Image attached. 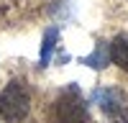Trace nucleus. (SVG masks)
Masks as SVG:
<instances>
[{
    "label": "nucleus",
    "instance_id": "1",
    "mask_svg": "<svg viewBox=\"0 0 128 123\" xmlns=\"http://www.w3.org/2000/svg\"><path fill=\"white\" fill-rule=\"evenodd\" d=\"M31 110V92L26 82L10 80L0 92V116L8 123H20Z\"/></svg>",
    "mask_w": 128,
    "mask_h": 123
},
{
    "label": "nucleus",
    "instance_id": "2",
    "mask_svg": "<svg viewBox=\"0 0 128 123\" xmlns=\"http://www.w3.org/2000/svg\"><path fill=\"white\" fill-rule=\"evenodd\" d=\"M54 116L56 123H90L84 98L80 95L77 85H69L54 102Z\"/></svg>",
    "mask_w": 128,
    "mask_h": 123
},
{
    "label": "nucleus",
    "instance_id": "3",
    "mask_svg": "<svg viewBox=\"0 0 128 123\" xmlns=\"http://www.w3.org/2000/svg\"><path fill=\"white\" fill-rule=\"evenodd\" d=\"M95 102L100 105V110L108 116L110 123H128V105H126V100L118 90H113V87H100V90H95Z\"/></svg>",
    "mask_w": 128,
    "mask_h": 123
},
{
    "label": "nucleus",
    "instance_id": "4",
    "mask_svg": "<svg viewBox=\"0 0 128 123\" xmlns=\"http://www.w3.org/2000/svg\"><path fill=\"white\" fill-rule=\"evenodd\" d=\"M108 46H110V62H115L120 69H128V34H118Z\"/></svg>",
    "mask_w": 128,
    "mask_h": 123
},
{
    "label": "nucleus",
    "instance_id": "5",
    "mask_svg": "<svg viewBox=\"0 0 128 123\" xmlns=\"http://www.w3.org/2000/svg\"><path fill=\"white\" fill-rule=\"evenodd\" d=\"M82 64H87V67H92V69L108 67V64H110V46L105 44V41H98V46H95L92 54L82 56Z\"/></svg>",
    "mask_w": 128,
    "mask_h": 123
},
{
    "label": "nucleus",
    "instance_id": "6",
    "mask_svg": "<svg viewBox=\"0 0 128 123\" xmlns=\"http://www.w3.org/2000/svg\"><path fill=\"white\" fill-rule=\"evenodd\" d=\"M56 41H59V31H56V28H46L44 44H41V67H46L49 62H51V54H54Z\"/></svg>",
    "mask_w": 128,
    "mask_h": 123
}]
</instances>
